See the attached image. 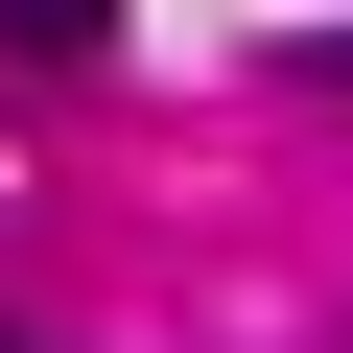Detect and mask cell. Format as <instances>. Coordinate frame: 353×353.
<instances>
[{
	"label": "cell",
	"mask_w": 353,
	"mask_h": 353,
	"mask_svg": "<svg viewBox=\"0 0 353 353\" xmlns=\"http://www.w3.org/2000/svg\"><path fill=\"white\" fill-rule=\"evenodd\" d=\"M0 24H24V48H94V24H118V0H0Z\"/></svg>",
	"instance_id": "obj_1"
},
{
	"label": "cell",
	"mask_w": 353,
	"mask_h": 353,
	"mask_svg": "<svg viewBox=\"0 0 353 353\" xmlns=\"http://www.w3.org/2000/svg\"><path fill=\"white\" fill-rule=\"evenodd\" d=\"M283 71H330V94H353V24H330V48H283Z\"/></svg>",
	"instance_id": "obj_2"
}]
</instances>
